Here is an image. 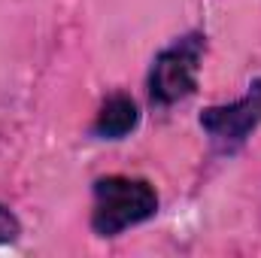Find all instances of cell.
<instances>
[{
  "instance_id": "obj_1",
  "label": "cell",
  "mask_w": 261,
  "mask_h": 258,
  "mask_svg": "<svg viewBox=\"0 0 261 258\" xmlns=\"http://www.w3.org/2000/svg\"><path fill=\"white\" fill-rule=\"evenodd\" d=\"M158 213V194L146 179L103 176L94 183L91 228L100 237H116Z\"/></svg>"
},
{
  "instance_id": "obj_2",
  "label": "cell",
  "mask_w": 261,
  "mask_h": 258,
  "mask_svg": "<svg viewBox=\"0 0 261 258\" xmlns=\"http://www.w3.org/2000/svg\"><path fill=\"white\" fill-rule=\"evenodd\" d=\"M203 55V37L189 34L167 46L149 70V97L161 107H170L189 97L197 85V67Z\"/></svg>"
},
{
  "instance_id": "obj_3",
  "label": "cell",
  "mask_w": 261,
  "mask_h": 258,
  "mask_svg": "<svg viewBox=\"0 0 261 258\" xmlns=\"http://www.w3.org/2000/svg\"><path fill=\"white\" fill-rule=\"evenodd\" d=\"M261 125V79L249 85V91L225 107H210L200 113V128L210 134V140L222 149L231 152L246 143V137Z\"/></svg>"
},
{
  "instance_id": "obj_4",
  "label": "cell",
  "mask_w": 261,
  "mask_h": 258,
  "mask_svg": "<svg viewBox=\"0 0 261 258\" xmlns=\"http://www.w3.org/2000/svg\"><path fill=\"white\" fill-rule=\"evenodd\" d=\"M137 122H140L137 104L130 100L128 94H113L100 107V113L94 119V134L103 137V140H122L125 134H130L137 128Z\"/></svg>"
},
{
  "instance_id": "obj_5",
  "label": "cell",
  "mask_w": 261,
  "mask_h": 258,
  "mask_svg": "<svg viewBox=\"0 0 261 258\" xmlns=\"http://www.w3.org/2000/svg\"><path fill=\"white\" fill-rule=\"evenodd\" d=\"M18 234H21V222L15 219V213L9 207L0 203V246L3 243H15Z\"/></svg>"
}]
</instances>
